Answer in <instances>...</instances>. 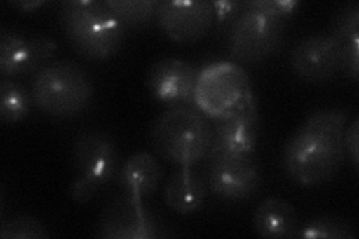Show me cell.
<instances>
[{
  "label": "cell",
  "instance_id": "4fadbf2b",
  "mask_svg": "<svg viewBox=\"0 0 359 239\" xmlns=\"http://www.w3.org/2000/svg\"><path fill=\"white\" fill-rule=\"evenodd\" d=\"M199 71L177 57L156 60L147 75V87L154 99L172 105H195Z\"/></svg>",
  "mask_w": 359,
  "mask_h": 239
},
{
  "label": "cell",
  "instance_id": "6da1fadb",
  "mask_svg": "<svg viewBox=\"0 0 359 239\" xmlns=\"http://www.w3.org/2000/svg\"><path fill=\"white\" fill-rule=\"evenodd\" d=\"M347 118V109H320L292 133L282 153L287 179L301 187H316L337 177L346 157L343 135Z\"/></svg>",
  "mask_w": 359,
  "mask_h": 239
},
{
  "label": "cell",
  "instance_id": "e0dca14e",
  "mask_svg": "<svg viewBox=\"0 0 359 239\" xmlns=\"http://www.w3.org/2000/svg\"><path fill=\"white\" fill-rule=\"evenodd\" d=\"M163 177V170L156 157L147 151L129 156L117 172V183L129 195L149 198L154 195Z\"/></svg>",
  "mask_w": 359,
  "mask_h": 239
},
{
  "label": "cell",
  "instance_id": "8992f818",
  "mask_svg": "<svg viewBox=\"0 0 359 239\" xmlns=\"http://www.w3.org/2000/svg\"><path fill=\"white\" fill-rule=\"evenodd\" d=\"M286 20L243 6L229 33V55L240 63H257L276 53L283 42Z\"/></svg>",
  "mask_w": 359,
  "mask_h": 239
},
{
  "label": "cell",
  "instance_id": "44dd1931",
  "mask_svg": "<svg viewBox=\"0 0 359 239\" xmlns=\"http://www.w3.org/2000/svg\"><path fill=\"white\" fill-rule=\"evenodd\" d=\"M295 238L302 239H355V227L343 217L320 215L302 227H298Z\"/></svg>",
  "mask_w": 359,
  "mask_h": 239
},
{
  "label": "cell",
  "instance_id": "603a6c76",
  "mask_svg": "<svg viewBox=\"0 0 359 239\" xmlns=\"http://www.w3.org/2000/svg\"><path fill=\"white\" fill-rule=\"evenodd\" d=\"M243 6L259 11V13L266 15L287 20L295 13L299 2H297V0H247Z\"/></svg>",
  "mask_w": 359,
  "mask_h": 239
},
{
  "label": "cell",
  "instance_id": "2e32d148",
  "mask_svg": "<svg viewBox=\"0 0 359 239\" xmlns=\"http://www.w3.org/2000/svg\"><path fill=\"white\" fill-rule=\"evenodd\" d=\"M208 193L207 181L192 166H180L168 179L163 199L174 212L189 215L204 207Z\"/></svg>",
  "mask_w": 359,
  "mask_h": 239
},
{
  "label": "cell",
  "instance_id": "d4e9b609",
  "mask_svg": "<svg viewBox=\"0 0 359 239\" xmlns=\"http://www.w3.org/2000/svg\"><path fill=\"white\" fill-rule=\"evenodd\" d=\"M211 2L217 22H226L232 18H237L243 9V4L237 2V0H211Z\"/></svg>",
  "mask_w": 359,
  "mask_h": 239
},
{
  "label": "cell",
  "instance_id": "5b68a950",
  "mask_svg": "<svg viewBox=\"0 0 359 239\" xmlns=\"http://www.w3.org/2000/svg\"><path fill=\"white\" fill-rule=\"evenodd\" d=\"M72 162L78 175L69 186V196L76 203H87L117 177L118 146L107 132L86 130L72 145Z\"/></svg>",
  "mask_w": 359,
  "mask_h": 239
},
{
  "label": "cell",
  "instance_id": "30bf717a",
  "mask_svg": "<svg viewBox=\"0 0 359 239\" xmlns=\"http://www.w3.org/2000/svg\"><path fill=\"white\" fill-rule=\"evenodd\" d=\"M205 181L216 198L238 202L255 195L262 183V172L253 154L217 157L208 161Z\"/></svg>",
  "mask_w": 359,
  "mask_h": 239
},
{
  "label": "cell",
  "instance_id": "52a82bcc",
  "mask_svg": "<svg viewBox=\"0 0 359 239\" xmlns=\"http://www.w3.org/2000/svg\"><path fill=\"white\" fill-rule=\"evenodd\" d=\"M253 95L249 76L235 63L211 64L199 72L195 105L211 118L241 107Z\"/></svg>",
  "mask_w": 359,
  "mask_h": 239
},
{
  "label": "cell",
  "instance_id": "7402d4cb",
  "mask_svg": "<svg viewBox=\"0 0 359 239\" xmlns=\"http://www.w3.org/2000/svg\"><path fill=\"white\" fill-rule=\"evenodd\" d=\"M50 232L35 217L30 215H17L0 224V238L2 239H47Z\"/></svg>",
  "mask_w": 359,
  "mask_h": 239
},
{
  "label": "cell",
  "instance_id": "d6986e66",
  "mask_svg": "<svg viewBox=\"0 0 359 239\" xmlns=\"http://www.w3.org/2000/svg\"><path fill=\"white\" fill-rule=\"evenodd\" d=\"M29 90L11 78L0 83V118L5 124H15L25 120L32 105Z\"/></svg>",
  "mask_w": 359,
  "mask_h": 239
},
{
  "label": "cell",
  "instance_id": "9a60e30c",
  "mask_svg": "<svg viewBox=\"0 0 359 239\" xmlns=\"http://www.w3.org/2000/svg\"><path fill=\"white\" fill-rule=\"evenodd\" d=\"M340 55L341 72L353 81L359 78V5L352 2L340 6L332 18L330 33Z\"/></svg>",
  "mask_w": 359,
  "mask_h": 239
},
{
  "label": "cell",
  "instance_id": "8fae6325",
  "mask_svg": "<svg viewBox=\"0 0 359 239\" xmlns=\"http://www.w3.org/2000/svg\"><path fill=\"white\" fill-rule=\"evenodd\" d=\"M156 20L172 41L195 42L207 35L216 14L211 0H161Z\"/></svg>",
  "mask_w": 359,
  "mask_h": 239
},
{
  "label": "cell",
  "instance_id": "5bb4252c",
  "mask_svg": "<svg viewBox=\"0 0 359 239\" xmlns=\"http://www.w3.org/2000/svg\"><path fill=\"white\" fill-rule=\"evenodd\" d=\"M290 66L297 76L313 84L331 81L341 72L340 55L330 35L307 36L297 43Z\"/></svg>",
  "mask_w": 359,
  "mask_h": 239
},
{
  "label": "cell",
  "instance_id": "cb8c5ba5",
  "mask_svg": "<svg viewBox=\"0 0 359 239\" xmlns=\"http://www.w3.org/2000/svg\"><path fill=\"white\" fill-rule=\"evenodd\" d=\"M344 151L349 156L353 168L358 170L359 166V118L352 120V123L344 129L343 135Z\"/></svg>",
  "mask_w": 359,
  "mask_h": 239
},
{
  "label": "cell",
  "instance_id": "ba28073f",
  "mask_svg": "<svg viewBox=\"0 0 359 239\" xmlns=\"http://www.w3.org/2000/svg\"><path fill=\"white\" fill-rule=\"evenodd\" d=\"M211 146L207 161L228 156L255 154L259 139V114L256 97L222 117L212 118Z\"/></svg>",
  "mask_w": 359,
  "mask_h": 239
},
{
  "label": "cell",
  "instance_id": "3957f363",
  "mask_svg": "<svg viewBox=\"0 0 359 239\" xmlns=\"http://www.w3.org/2000/svg\"><path fill=\"white\" fill-rule=\"evenodd\" d=\"M211 138V123L190 105H174L163 111L150 130L154 151L178 166H195L205 161Z\"/></svg>",
  "mask_w": 359,
  "mask_h": 239
},
{
  "label": "cell",
  "instance_id": "9c48e42d",
  "mask_svg": "<svg viewBox=\"0 0 359 239\" xmlns=\"http://www.w3.org/2000/svg\"><path fill=\"white\" fill-rule=\"evenodd\" d=\"M96 235L105 239H153L166 236L163 226L142 203V198L129 193L107 205L100 214Z\"/></svg>",
  "mask_w": 359,
  "mask_h": 239
},
{
  "label": "cell",
  "instance_id": "ffe728a7",
  "mask_svg": "<svg viewBox=\"0 0 359 239\" xmlns=\"http://www.w3.org/2000/svg\"><path fill=\"white\" fill-rule=\"evenodd\" d=\"M123 26L128 29L147 27L156 18L157 0H105Z\"/></svg>",
  "mask_w": 359,
  "mask_h": 239
},
{
  "label": "cell",
  "instance_id": "277c9868",
  "mask_svg": "<svg viewBox=\"0 0 359 239\" xmlns=\"http://www.w3.org/2000/svg\"><path fill=\"white\" fill-rule=\"evenodd\" d=\"M33 104L54 118L76 117L93 100V83L87 72L72 62H51L33 74L30 83Z\"/></svg>",
  "mask_w": 359,
  "mask_h": 239
},
{
  "label": "cell",
  "instance_id": "7c38bea8",
  "mask_svg": "<svg viewBox=\"0 0 359 239\" xmlns=\"http://www.w3.org/2000/svg\"><path fill=\"white\" fill-rule=\"evenodd\" d=\"M57 53V43L51 38L35 35L25 38L15 30H0V75L11 78L35 74L43 63Z\"/></svg>",
  "mask_w": 359,
  "mask_h": 239
},
{
  "label": "cell",
  "instance_id": "ac0fdd59",
  "mask_svg": "<svg viewBox=\"0 0 359 239\" xmlns=\"http://www.w3.org/2000/svg\"><path fill=\"white\" fill-rule=\"evenodd\" d=\"M253 231L264 238H295L298 231V212L294 205L280 198H268L256 208Z\"/></svg>",
  "mask_w": 359,
  "mask_h": 239
},
{
  "label": "cell",
  "instance_id": "7a4b0ae2",
  "mask_svg": "<svg viewBox=\"0 0 359 239\" xmlns=\"http://www.w3.org/2000/svg\"><path fill=\"white\" fill-rule=\"evenodd\" d=\"M60 26L71 47L90 60H105L123 45L126 27L105 0H67L60 5Z\"/></svg>",
  "mask_w": 359,
  "mask_h": 239
},
{
  "label": "cell",
  "instance_id": "484cf974",
  "mask_svg": "<svg viewBox=\"0 0 359 239\" xmlns=\"http://www.w3.org/2000/svg\"><path fill=\"white\" fill-rule=\"evenodd\" d=\"M9 5L15 8V9H18V11H21V13H32V11H35L41 6H43L45 2H43V0H32V2H22V0H21V2H11Z\"/></svg>",
  "mask_w": 359,
  "mask_h": 239
}]
</instances>
